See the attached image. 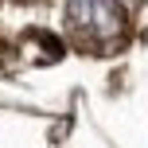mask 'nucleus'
I'll use <instances>...</instances> for the list:
<instances>
[{
    "mask_svg": "<svg viewBox=\"0 0 148 148\" xmlns=\"http://www.w3.org/2000/svg\"><path fill=\"white\" fill-rule=\"evenodd\" d=\"M121 0H66V31L86 51H113L125 39Z\"/></svg>",
    "mask_w": 148,
    "mask_h": 148,
    "instance_id": "nucleus-1",
    "label": "nucleus"
}]
</instances>
